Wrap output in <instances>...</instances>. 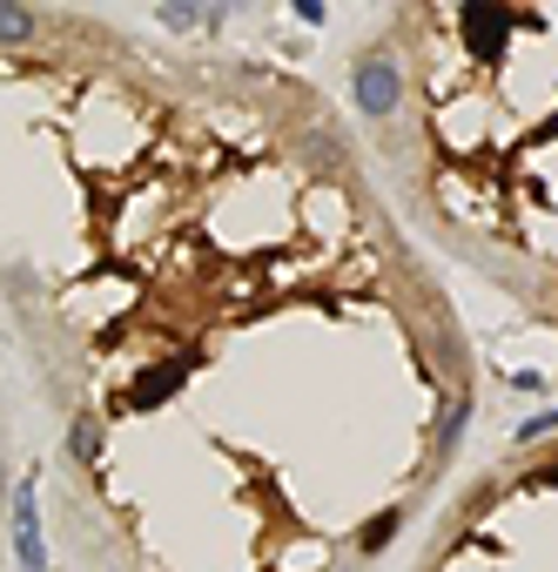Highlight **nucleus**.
Returning <instances> with one entry per match:
<instances>
[{
    "instance_id": "f257e3e1",
    "label": "nucleus",
    "mask_w": 558,
    "mask_h": 572,
    "mask_svg": "<svg viewBox=\"0 0 558 572\" xmlns=\"http://www.w3.org/2000/svg\"><path fill=\"white\" fill-rule=\"evenodd\" d=\"M14 559H21V572H48L41 512H34V478H21V485H14Z\"/></svg>"
},
{
    "instance_id": "f03ea898",
    "label": "nucleus",
    "mask_w": 558,
    "mask_h": 572,
    "mask_svg": "<svg viewBox=\"0 0 558 572\" xmlns=\"http://www.w3.org/2000/svg\"><path fill=\"white\" fill-rule=\"evenodd\" d=\"M350 88H356V108H371V114H390L397 108V61L390 54H364L350 74Z\"/></svg>"
},
{
    "instance_id": "7ed1b4c3",
    "label": "nucleus",
    "mask_w": 558,
    "mask_h": 572,
    "mask_svg": "<svg viewBox=\"0 0 558 572\" xmlns=\"http://www.w3.org/2000/svg\"><path fill=\"white\" fill-rule=\"evenodd\" d=\"M34 34H41V21H34L27 8H8V0H0V41L21 48V41H34Z\"/></svg>"
},
{
    "instance_id": "20e7f679",
    "label": "nucleus",
    "mask_w": 558,
    "mask_h": 572,
    "mask_svg": "<svg viewBox=\"0 0 558 572\" xmlns=\"http://www.w3.org/2000/svg\"><path fill=\"white\" fill-rule=\"evenodd\" d=\"M397 525H404V512H397V506H384V512H377V519L364 525V539H356V546H364V552H384V546H390V532H397Z\"/></svg>"
},
{
    "instance_id": "39448f33",
    "label": "nucleus",
    "mask_w": 558,
    "mask_h": 572,
    "mask_svg": "<svg viewBox=\"0 0 558 572\" xmlns=\"http://www.w3.org/2000/svg\"><path fill=\"white\" fill-rule=\"evenodd\" d=\"M68 445H74V458H82V465H95V458H101V431H95V417H74Z\"/></svg>"
},
{
    "instance_id": "423d86ee",
    "label": "nucleus",
    "mask_w": 558,
    "mask_h": 572,
    "mask_svg": "<svg viewBox=\"0 0 558 572\" xmlns=\"http://www.w3.org/2000/svg\"><path fill=\"white\" fill-rule=\"evenodd\" d=\"M0 491H8V472H0Z\"/></svg>"
}]
</instances>
